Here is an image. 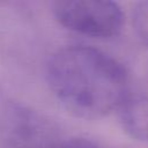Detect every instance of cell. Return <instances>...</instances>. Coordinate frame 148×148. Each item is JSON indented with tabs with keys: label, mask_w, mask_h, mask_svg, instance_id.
<instances>
[{
	"label": "cell",
	"mask_w": 148,
	"mask_h": 148,
	"mask_svg": "<svg viewBox=\"0 0 148 148\" xmlns=\"http://www.w3.org/2000/svg\"><path fill=\"white\" fill-rule=\"evenodd\" d=\"M47 81L61 105L82 119L102 118L128 97L125 68L90 46L71 45L53 53L47 64Z\"/></svg>",
	"instance_id": "6da1fadb"
},
{
	"label": "cell",
	"mask_w": 148,
	"mask_h": 148,
	"mask_svg": "<svg viewBox=\"0 0 148 148\" xmlns=\"http://www.w3.org/2000/svg\"><path fill=\"white\" fill-rule=\"evenodd\" d=\"M53 14L67 29L97 38L118 35L124 23L121 8L109 0H60L54 2Z\"/></svg>",
	"instance_id": "7a4b0ae2"
},
{
	"label": "cell",
	"mask_w": 148,
	"mask_h": 148,
	"mask_svg": "<svg viewBox=\"0 0 148 148\" xmlns=\"http://www.w3.org/2000/svg\"><path fill=\"white\" fill-rule=\"evenodd\" d=\"M51 125L0 88V148H47Z\"/></svg>",
	"instance_id": "3957f363"
},
{
	"label": "cell",
	"mask_w": 148,
	"mask_h": 148,
	"mask_svg": "<svg viewBox=\"0 0 148 148\" xmlns=\"http://www.w3.org/2000/svg\"><path fill=\"white\" fill-rule=\"evenodd\" d=\"M118 110L126 134L139 141H148V95L128 96Z\"/></svg>",
	"instance_id": "277c9868"
},
{
	"label": "cell",
	"mask_w": 148,
	"mask_h": 148,
	"mask_svg": "<svg viewBox=\"0 0 148 148\" xmlns=\"http://www.w3.org/2000/svg\"><path fill=\"white\" fill-rule=\"evenodd\" d=\"M132 22L138 38L148 47V0L135 5L132 14Z\"/></svg>",
	"instance_id": "5b68a950"
},
{
	"label": "cell",
	"mask_w": 148,
	"mask_h": 148,
	"mask_svg": "<svg viewBox=\"0 0 148 148\" xmlns=\"http://www.w3.org/2000/svg\"><path fill=\"white\" fill-rule=\"evenodd\" d=\"M47 148H99L96 143L83 138H71L56 141Z\"/></svg>",
	"instance_id": "8992f818"
}]
</instances>
